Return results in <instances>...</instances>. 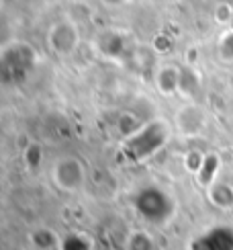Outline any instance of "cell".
I'll list each match as a JSON object with an SVG mask.
<instances>
[{
    "label": "cell",
    "instance_id": "6da1fadb",
    "mask_svg": "<svg viewBox=\"0 0 233 250\" xmlns=\"http://www.w3.org/2000/svg\"><path fill=\"white\" fill-rule=\"evenodd\" d=\"M78 43H80V29L76 27V23H72L68 19L51 25L47 31V45L61 58L72 56Z\"/></svg>",
    "mask_w": 233,
    "mask_h": 250
},
{
    "label": "cell",
    "instance_id": "7a4b0ae2",
    "mask_svg": "<svg viewBox=\"0 0 233 250\" xmlns=\"http://www.w3.org/2000/svg\"><path fill=\"white\" fill-rule=\"evenodd\" d=\"M54 181L61 191H78L84 185V164L74 156H63L54 166Z\"/></svg>",
    "mask_w": 233,
    "mask_h": 250
},
{
    "label": "cell",
    "instance_id": "3957f363",
    "mask_svg": "<svg viewBox=\"0 0 233 250\" xmlns=\"http://www.w3.org/2000/svg\"><path fill=\"white\" fill-rule=\"evenodd\" d=\"M205 125V117L198 107H184L178 113V129L186 135H194Z\"/></svg>",
    "mask_w": 233,
    "mask_h": 250
},
{
    "label": "cell",
    "instance_id": "277c9868",
    "mask_svg": "<svg viewBox=\"0 0 233 250\" xmlns=\"http://www.w3.org/2000/svg\"><path fill=\"white\" fill-rule=\"evenodd\" d=\"M157 88L162 90V95H174L178 84H180V72L172 66H164L155 76Z\"/></svg>",
    "mask_w": 233,
    "mask_h": 250
},
{
    "label": "cell",
    "instance_id": "5b68a950",
    "mask_svg": "<svg viewBox=\"0 0 233 250\" xmlns=\"http://www.w3.org/2000/svg\"><path fill=\"white\" fill-rule=\"evenodd\" d=\"M129 250H152V238L143 232L133 234L129 238Z\"/></svg>",
    "mask_w": 233,
    "mask_h": 250
},
{
    "label": "cell",
    "instance_id": "8992f818",
    "mask_svg": "<svg viewBox=\"0 0 233 250\" xmlns=\"http://www.w3.org/2000/svg\"><path fill=\"white\" fill-rule=\"evenodd\" d=\"M219 49L225 62H233V33H225V37L221 39Z\"/></svg>",
    "mask_w": 233,
    "mask_h": 250
}]
</instances>
